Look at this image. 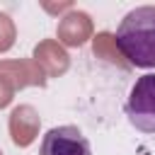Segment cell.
I'll return each instance as SVG.
<instances>
[{"label":"cell","instance_id":"6da1fadb","mask_svg":"<svg viewBox=\"0 0 155 155\" xmlns=\"http://www.w3.org/2000/svg\"><path fill=\"white\" fill-rule=\"evenodd\" d=\"M116 48L136 68H155V5H140L119 22Z\"/></svg>","mask_w":155,"mask_h":155},{"label":"cell","instance_id":"7a4b0ae2","mask_svg":"<svg viewBox=\"0 0 155 155\" xmlns=\"http://www.w3.org/2000/svg\"><path fill=\"white\" fill-rule=\"evenodd\" d=\"M128 124L140 133H155V75H140L124 107Z\"/></svg>","mask_w":155,"mask_h":155},{"label":"cell","instance_id":"3957f363","mask_svg":"<svg viewBox=\"0 0 155 155\" xmlns=\"http://www.w3.org/2000/svg\"><path fill=\"white\" fill-rule=\"evenodd\" d=\"M39 155H92V148L78 126H56L41 138Z\"/></svg>","mask_w":155,"mask_h":155}]
</instances>
